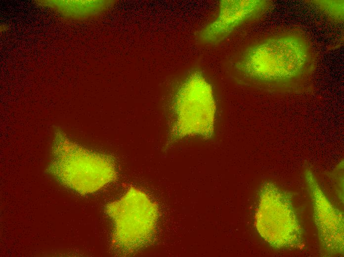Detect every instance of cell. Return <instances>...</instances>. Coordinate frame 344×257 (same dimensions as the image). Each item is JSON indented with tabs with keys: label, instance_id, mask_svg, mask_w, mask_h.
<instances>
[{
	"label": "cell",
	"instance_id": "7",
	"mask_svg": "<svg viewBox=\"0 0 344 257\" xmlns=\"http://www.w3.org/2000/svg\"><path fill=\"white\" fill-rule=\"evenodd\" d=\"M215 17L199 30L197 41L208 45L224 41L239 26L265 10L266 2L260 0H221Z\"/></svg>",
	"mask_w": 344,
	"mask_h": 257
},
{
	"label": "cell",
	"instance_id": "1",
	"mask_svg": "<svg viewBox=\"0 0 344 257\" xmlns=\"http://www.w3.org/2000/svg\"><path fill=\"white\" fill-rule=\"evenodd\" d=\"M308 51L295 36L268 38L250 46L226 65L228 74L242 84L266 90H289L303 82Z\"/></svg>",
	"mask_w": 344,
	"mask_h": 257
},
{
	"label": "cell",
	"instance_id": "5",
	"mask_svg": "<svg viewBox=\"0 0 344 257\" xmlns=\"http://www.w3.org/2000/svg\"><path fill=\"white\" fill-rule=\"evenodd\" d=\"M255 225L260 236L277 248L299 247L302 230L290 195L271 181L259 190Z\"/></svg>",
	"mask_w": 344,
	"mask_h": 257
},
{
	"label": "cell",
	"instance_id": "3",
	"mask_svg": "<svg viewBox=\"0 0 344 257\" xmlns=\"http://www.w3.org/2000/svg\"><path fill=\"white\" fill-rule=\"evenodd\" d=\"M54 136V158L48 170L61 182L87 194L100 189L116 178V167L109 156L78 144L60 129H56Z\"/></svg>",
	"mask_w": 344,
	"mask_h": 257
},
{
	"label": "cell",
	"instance_id": "2",
	"mask_svg": "<svg viewBox=\"0 0 344 257\" xmlns=\"http://www.w3.org/2000/svg\"><path fill=\"white\" fill-rule=\"evenodd\" d=\"M217 113L214 86L205 71L197 66L180 80L172 95L166 146L190 137L212 139Z\"/></svg>",
	"mask_w": 344,
	"mask_h": 257
},
{
	"label": "cell",
	"instance_id": "4",
	"mask_svg": "<svg viewBox=\"0 0 344 257\" xmlns=\"http://www.w3.org/2000/svg\"><path fill=\"white\" fill-rule=\"evenodd\" d=\"M107 213L114 223L112 243L121 254L133 253L152 240L158 208L143 191L130 187L120 199L108 205Z\"/></svg>",
	"mask_w": 344,
	"mask_h": 257
},
{
	"label": "cell",
	"instance_id": "6",
	"mask_svg": "<svg viewBox=\"0 0 344 257\" xmlns=\"http://www.w3.org/2000/svg\"><path fill=\"white\" fill-rule=\"evenodd\" d=\"M304 177L311 198L313 216L322 250L328 256L342 255L344 251V219L342 212L327 199L310 166Z\"/></svg>",
	"mask_w": 344,
	"mask_h": 257
}]
</instances>
